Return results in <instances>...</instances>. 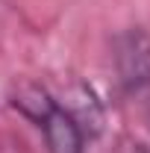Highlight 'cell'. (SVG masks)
<instances>
[{"label": "cell", "mask_w": 150, "mask_h": 153, "mask_svg": "<svg viewBox=\"0 0 150 153\" xmlns=\"http://www.w3.org/2000/svg\"><path fill=\"white\" fill-rule=\"evenodd\" d=\"M15 106L27 118H33L38 124V130L44 133V141H47V150L50 153H82L85 135L79 130V124L41 85L21 88L18 94H15Z\"/></svg>", "instance_id": "cell-1"}, {"label": "cell", "mask_w": 150, "mask_h": 153, "mask_svg": "<svg viewBox=\"0 0 150 153\" xmlns=\"http://www.w3.org/2000/svg\"><path fill=\"white\" fill-rule=\"evenodd\" d=\"M115 68H118V79L127 100L150 124V38L141 30H130L118 36Z\"/></svg>", "instance_id": "cell-2"}, {"label": "cell", "mask_w": 150, "mask_h": 153, "mask_svg": "<svg viewBox=\"0 0 150 153\" xmlns=\"http://www.w3.org/2000/svg\"><path fill=\"white\" fill-rule=\"evenodd\" d=\"M112 153H150V147L144 141H138L135 135H121L118 144L112 147Z\"/></svg>", "instance_id": "cell-3"}]
</instances>
